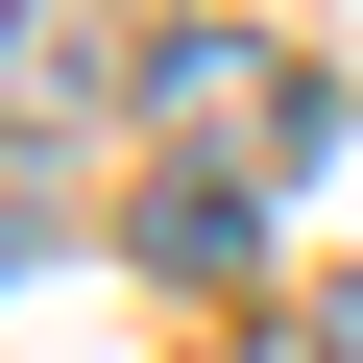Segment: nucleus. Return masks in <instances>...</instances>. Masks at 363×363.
Segmentation results:
<instances>
[{"label": "nucleus", "mask_w": 363, "mask_h": 363, "mask_svg": "<svg viewBox=\"0 0 363 363\" xmlns=\"http://www.w3.org/2000/svg\"><path fill=\"white\" fill-rule=\"evenodd\" d=\"M145 121H169V169H242V145H339V97H315L291 49H242V25H169V49H145Z\"/></svg>", "instance_id": "f257e3e1"}, {"label": "nucleus", "mask_w": 363, "mask_h": 363, "mask_svg": "<svg viewBox=\"0 0 363 363\" xmlns=\"http://www.w3.org/2000/svg\"><path fill=\"white\" fill-rule=\"evenodd\" d=\"M145 73H121V0H0V121L25 145H73V121H121Z\"/></svg>", "instance_id": "f03ea898"}, {"label": "nucleus", "mask_w": 363, "mask_h": 363, "mask_svg": "<svg viewBox=\"0 0 363 363\" xmlns=\"http://www.w3.org/2000/svg\"><path fill=\"white\" fill-rule=\"evenodd\" d=\"M145 242H169V267H242L267 194H242V169H145Z\"/></svg>", "instance_id": "7ed1b4c3"}, {"label": "nucleus", "mask_w": 363, "mask_h": 363, "mask_svg": "<svg viewBox=\"0 0 363 363\" xmlns=\"http://www.w3.org/2000/svg\"><path fill=\"white\" fill-rule=\"evenodd\" d=\"M315 339H339V363H363V267H339V291H315Z\"/></svg>", "instance_id": "20e7f679"}]
</instances>
